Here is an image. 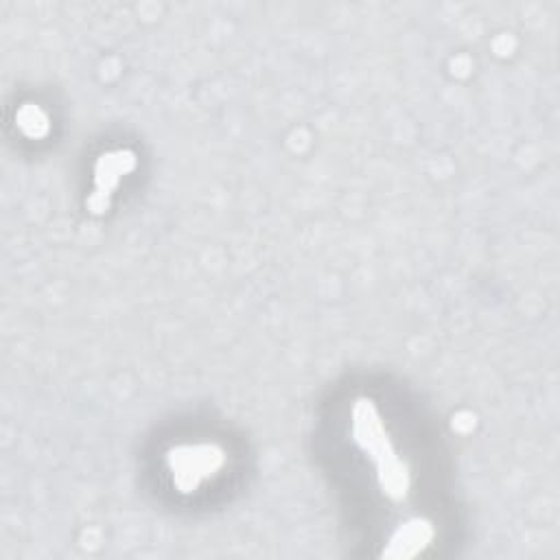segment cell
<instances>
[{"label":"cell","instance_id":"6da1fadb","mask_svg":"<svg viewBox=\"0 0 560 560\" xmlns=\"http://www.w3.org/2000/svg\"><path fill=\"white\" fill-rule=\"evenodd\" d=\"M354 433L357 442L372 455V459L378 464V475L381 483L387 494L392 497H405L407 490V472L402 464L396 459L394 451L389 448L387 440L383 438L381 422L370 405V400H361L354 407Z\"/></svg>","mask_w":560,"mask_h":560}]
</instances>
